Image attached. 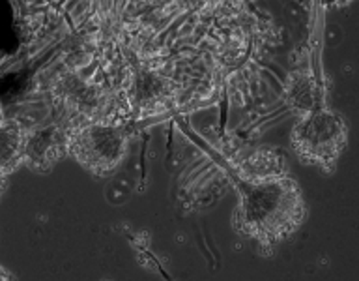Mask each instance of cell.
Listing matches in <instances>:
<instances>
[{
	"instance_id": "8992f818",
	"label": "cell",
	"mask_w": 359,
	"mask_h": 281,
	"mask_svg": "<svg viewBox=\"0 0 359 281\" xmlns=\"http://www.w3.org/2000/svg\"><path fill=\"white\" fill-rule=\"evenodd\" d=\"M56 100L67 111L77 112L83 117L94 118L95 122H101L97 118L107 109V94L95 84H86L79 79H64L56 90Z\"/></svg>"
},
{
	"instance_id": "5b68a950",
	"label": "cell",
	"mask_w": 359,
	"mask_h": 281,
	"mask_svg": "<svg viewBox=\"0 0 359 281\" xmlns=\"http://www.w3.org/2000/svg\"><path fill=\"white\" fill-rule=\"evenodd\" d=\"M288 169L290 162L285 152L268 145L257 146L236 159V173L240 174L241 182L247 184H262L283 178L288 176Z\"/></svg>"
},
{
	"instance_id": "6da1fadb",
	"label": "cell",
	"mask_w": 359,
	"mask_h": 281,
	"mask_svg": "<svg viewBox=\"0 0 359 281\" xmlns=\"http://www.w3.org/2000/svg\"><path fill=\"white\" fill-rule=\"evenodd\" d=\"M305 218L307 204L299 185L290 176H283L262 184L243 182L232 227L262 246H275L294 235Z\"/></svg>"
},
{
	"instance_id": "ba28073f",
	"label": "cell",
	"mask_w": 359,
	"mask_h": 281,
	"mask_svg": "<svg viewBox=\"0 0 359 281\" xmlns=\"http://www.w3.org/2000/svg\"><path fill=\"white\" fill-rule=\"evenodd\" d=\"M28 131L17 120H4L2 135H0V169L8 176L13 173L21 163H25Z\"/></svg>"
},
{
	"instance_id": "7a4b0ae2",
	"label": "cell",
	"mask_w": 359,
	"mask_h": 281,
	"mask_svg": "<svg viewBox=\"0 0 359 281\" xmlns=\"http://www.w3.org/2000/svg\"><path fill=\"white\" fill-rule=\"evenodd\" d=\"M350 129L344 117L330 109H316L302 117L292 128L290 145L307 165L333 173L348 148Z\"/></svg>"
},
{
	"instance_id": "277c9868",
	"label": "cell",
	"mask_w": 359,
	"mask_h": 281,
	"mask_svg": "<svg viewBox=\"0 0 359 281\" xmlns=\"http://www.w3.org/2000/svg\"><path fill=\"white\" fill-rule=\"evenodd\" d=\"M75 129L72 126L49 124L34 128L27 135L25 165L36 173H49L56 163L69 156V139Z\"/></svg>"
},
{
	"instance_id": "3957f363",
	"label": "cell",
	"mask_w": 359,
	"mask_h": 281,
	"mask_svg": "<svg viewBox=\"0 0 359 281\" xmlns=\"http://www.w3.org/2000/svg\"><path fill=\"white\" fill-rule=\"evenodd\" d=\"M128 154V135L120 126L105 122H90L79 126L69 139V156L94 174L107 178L116 173Z\"/></svg>"
},
{
	"instance_id": "9c48e42d",
	"label": "cell",
	"mask_w": 359,
	"mask_h": 281,
	"mask_svg": "<svg viewBox=\"0 0 359 281\" xmlns=\"http://www.w3.org/2000/svg\"><path fill=\"white\" fill-rule=\"evenodd\" d=\"M170 96V86L156 73H140L135 81V101L142 107H154L163 103Z\"/></svg>"
},
{
	"instance_id": "52a82bcc",
	"label": "cell",
	"mask_w": 359,
	"mask_h": 281,
	"mask_svg": "<svg viewBox=\"0 0 359 281\" xmlns=\"http://www.w3.org/2000/svg\"><path fill=\"white\" fill-rule=\"evenodd\" d=\"M318 83L311 72H292L283 86V100L292 112L302 118L316 111L318 103Z\"/></svg>"
}]
</instances>
